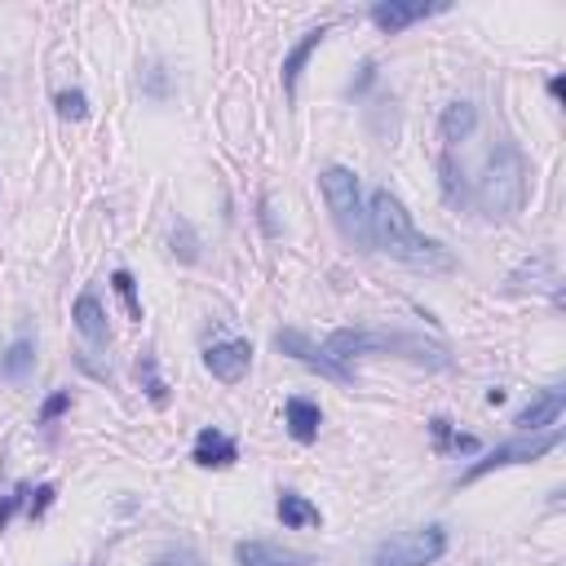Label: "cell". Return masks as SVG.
<instances>
[{
  "mask_svg": "<svg viewBox=\"0 0 566 566\" xmlns=\"http://www.w3.org/2000/svg\"><path fill=\"white\" fill-rule=\"evenodd\" d=\"M368 231H372V249H381L385 257H394V262H403L412 270L434 275V270H451V266H457L438 240H429V235L416 231V221L403 208V199L390 195L385 186L372 190V199H368Z\"/></svg>",
  "mask_w": 566,
  "mask_h": 566,
  "instance_id": "cell-1",
  "label": "cell"
},
{
  "mask_svg": "<svg viewBox=\"0 0 566 566\" xmlns=\"http://www.w3.org/2000/svg\"><path fill=\"white\" fill-rule=\"evenodd\" d=\"M323 355L346 363V359H363V355H398V359H412L416 368H447V350L442 346H429L425 336H412V332H372V327H336L327 342H323Z\"/></svg>",
  "mask_w": 566,
  "mask_h": 566,
  "instance_id": "cell-2",
  "label": "cell"
},
{
  "mask_svg": "<svg viewBox=\"0 0 566 566\" xmlns=\"http://www.w3.org/2000/svg\"><path fill=\"white\" fill-rule=\"evenodd\" d=\"M474 204L483 208L487 221H509L527 208V160L513 142L496 147V155L487 160V169L474 186Z\"/></svg>",
  "mask_w": 566,
  "mask_h": 566,
  "instance_id": "cell-3",
  "label": "cell"
},
{
  "mask_svg": "<svg viewBox=\"0 0 566 566\" xmlns=\"http://www.w3.org/2000/svg\"><path fill=\"white\" fill-rule=\"evenodd\" d=\"M319 190L327 199V212L336 221V231H342V240L368 253L372 249V231H368V204H363L359 177L350 169H342V164H332V169L319 173Z\"/></svg>",
  "mask_w": 566,
  "mask_h": 566,
  "instance_id": "cell-4",
  "label": "cell"
},
{
  "mask_svg": "<svg viewBox=\"0 0 566 566\" xmlns=\"http://www.w3.org/2000/svg\"><path fill=\"white\" fill-rule=\"evenodd\" d=\"M442 553H447V531L438 522H429V527L381 540L372 553V566H434Z\"/></svg>",
  "mask_w": 566,
  "mask_h": 566,
  "instance_id": "cell-5",
  "label": "cell"
},
{
  "mask_svg": "<svg viewBox=\"0 0 566 566\" xmlns=\"http://www.w3.org/2000/svg\"><path fill=\"white\" fill-rule=\"evenodd\" d=\"M562 442V425H553V429H544L540 438H531V442H500V447H492L483 461H474L465 474H461V483L470 487V483H478V478H487V474H496V470H509V465H531V461H540V457H548V451Z\"/></svg>",
  "mask_w": 566,
  "mask_h": 566,
  "instance_id": "cell-6",
  "label": "cell"
},
{
  "mask_svg": "<svg viewBox=\"0 0 566 566\" xmlns=\"http://www.w3.org/2000/svg\"><path fill=\"white\" fill-rule=\"evenodd\" d=\"M275 350H279V355H288V359H297L301 368H310V372H319V377L336 381V385H355V372H350L346 363L327 359V355H323V346H314L310 336H305V332H297V327L275 332Z\"/></svg>",
  "mask_w": 566,
  "mask_h": 566,
  "instance_id": "cell-7",
  "label": "cell"
},
{
  "mask_svg": "<svg viewBox=\"0 0 566 566\" xmlns=\"http://www.w3.org/2000/svg\"><path fill=\"white\" fill-rule=\"evenodd\" d=\"M447 5H425V0H381V5H372V23L385 32V36H398V32H407L412 23H425V19H434V14H442Z\"/></svg>",
  "mask_w": 566,
  "mask_h": 566,
  "instance_id": "cell-8",
  "label": "cell"
},
{
  "mask_svg": "<svg viewBox=\"0 0 566 566\" xmlns=\"http://www.w3.org/2000/svg\"><path fill=\"white\" fill-rule=\"evenodd\" d=\"M204 368H208L221 385H235V381H244L249 368H253V346H249V342H217V346L204 350Z\"/></svg>",
  "mask_w": 566,
  "mask_h": 566,
  "instance_id": "cell-9",
  "label": "cell"
},
{
  "mask_svg": "<svg viewBox=\"0 0 566 566\" xmlns=\"http://www.w3.org/2000/svg\"><path fill=\"white\" fill-rule=\"evenodd\" d=\"M190 461L199 470H226V465H235L240 461V442L231 434H221L217 425H204L195 434V447H190Z\"/></svg>",
  "mask_w": 566,
  "mask_h": 566,
  "instance_id": "cell-10",
  "label": "cell"
},
{
  "mask_svg": "<svg viewBox=\"0 0 566 566\" xmlns=\"http://www.w3.org/2000/svg\"><path fill=\"white\" fill-rule=\"evenodd\" d=\"M562 407H566V390L562 385H548L540 398H531L522 412H518V429L522 434H544V429H553L557 420H562Z\"/></svg>",
  "mask_w": 566,
  "mask_h": 566,
  "instance_id": "cell-11",
  "label": "cell"
},
{
  "mask_svg": "<svg viewBox=\"0 0 566 566\" xmlns=\"http://www.w3.org/2000/svg\"><path fill=\"white\" fill-rule=\"evenodd\" d=\"M235 562L240 566H314L310 553H297V548H284V544H270V540L235 544Z\"/></svg>",
  "mask_w": 566,
  "mask_h": 566,
  "instance_id": "cell-12",
  "label": "cell"
},
{
  "mask_svg": "<svg viewBox=\"0 0 566 566\" xmlns=\"http://www.w3.org/2000/svg\"><path fill=\"white\" fill-rule=\"evenodd\" d=\"M71 323H76V332L84 336L89 346H111V327H106V310H102V301L93 297V292H80L76 297V305H71Z\"/></svg>",
  "mask_w": 566,
  "mask_h": 566,
  "instance_id": "cell-13",
  "label": "cell"
},
{
  "mask_svg": "<svg viewBox=\"0 0 566 566\" xmlns=\"http://www.w3.org/2000/svg\"><path fill=\"white\" fill-rule=\"evenodd\" d=\"M284 425H288V434H292L297 442H314L319 429H323V412H319V403H310V398H288V403H284Z\"/></svg>",
  "mask_w": 566,
  "mask_h": 566,
  "instance_id": "cell-14",
  "label": "cell"
},
{
  "mask_svg": "<svg viewBox=\"0 0 566 566\" xmlns=\"http://www.w3.org/2000/svg\"><path fill=\"white\" fill-rule=\"evenodd\" d=\"M474 129H478V106H474V102H451V106L442 111V120H438V134H442L447 147L465 142Z\"/></svg>",
  "mask_w": 566,
  "mask_h": 566,
  "instance_id": "cell-15",
  "label": "cell"
},
{
  "mask_svg": "<svg viewBox=\"0 0 566 566\" xmlns=\"http://www.w3.org/2000/svg\"><path fill=\"white\" fill-rule=\"evenodd\" d=\"M32 368H36V342L27 332H19L10 342V350L0 355V377H5V381H27Z\"/></svg>",
  "mask_w": 566,
  "mask_h": 566,
  "instance_id": "cell-16",
  "label": "cell"
},
{
  "mask_svg": "<svg viewBox=\"0 0 566 566\" xmlns=\"http://www.w3.org/2000/svg\"><path fill=\"white\" fill-rule=\"evenodd\" d=\"M323 41H327V27H310V32L301 36V45H292V49H288V58H284V93H288V97L297 93L301 67L310 62V54H314V49H319Z\"/></svg>",
  "mask_w": 566,
  "mask_h": 566,
  "instance_id": "cell-17",
  "label": "cell"
},
{
  "mask_svg": "<svg viewBox=\"0 0 566 566\" xmlns=\"http://www.w3.org/2000/svg\"><path fill=\"white\" fill-rule=\"evenodd\" d=\"M429 434H434V451H438V457H451V451H465V457H470V451H478V438L474 434H461L447 416H434L429 420Z\"/></svg>",
  "mask_w": 566,
  "mask_h": 566,
  "instance_id": "cell-18",
  "label": "cell"
},
{
  "mask_svg": "<svg viewBox=\"0 0 566 566\" xmlns=\"http://www.w3.org/2000/svg\"><path fill=\"white\" fill-rule=\"evenodd\" d=\"M275 513H279V522H284L288 531H305V527H319V522H323L319 509H314L305 496H297V492H284L279 505H275Z\"/></svg>",
  "mask_w": 566,
  "mask_h": 566,
  "instance_id": "cell-19",
  "label": "cell"
},
{
  "mask_svg": "<svg viewBox=\"0 0 566 566\" xmlns=\"http://www.w3.org/2000/svg\"><path fill=\"white\" fill-rule=\"evenodd\" d=\"M138 381H142V390H147V398H151L155 407H164V403H169V385L160 381L155 355H142V359H138Z\"/></svg>",
  "mask_w": 566,
  "mask_h": 566,
  "instance_id": "cell-20",
  "label": "cell"
},
{
  "mask_svg": "<svg viewBox=\"0 0 566 566\" xmlns=\"http://www.w3.org/2000/svg\"><path fill=\"white\" fill-rule=\"evenodd\" d=\"M54 106H58L62 120H84V116H89V97H84L80 89H62V93L54 97Z\"/></svg>",
  "mask_w": 566,
  "mask_h": 566,
  "instance_id": "cell-21",
  "label": "cell"
},
{
  "mask_svg": "<svg viewBox=\"0 0 566 566\" xmlns=\"http://www.w3.org/2000/svg\"><path fill=\"white\" fill-rule=\"evenodd\" d=\"M173 253L190 266V262H199V240H195V231H190V226L186 221H177L173 226Z\"/></svg>",
  "mask_w": 566,
  "mask_h": 566,
  "instance_id": "cell-22",
  "label": "cell"
},
{
  "mask_svg": "<svg viewBox=\"0 0 566 566\" xmlns=\"http://www.w3.org/2000/svg\"><path fill=\"white\" fill-rule=\"evenodd\" d=\"M111 284H116V292L125 297L129 319H138V323H142V301H138V284H134V275H129V270H116V275H111Z\"/></svg>",
  "mask_w": 566,
  "mask_h": 566,
  "instance_id": "cell-23",
  "label": "cell"
},
{
  "mask_svg": "<svg viewBox=\"0 0 566 566\" xmlns=\"http://www.w3.org/2000/svg\"><path fill=\"white\" fill-rule=\"evenodd\" d=\"M142 89H147V97L164 102V97H169V71H164L160 62H151V67H147V84H142Z\"/></svg>",
  "mask_w": 566,
  "mask_h": 566,
  "instance_id": "cell-24",
  "label": "cell"
},
{
  "mask_svg": "<svg viewBox=\"0 0 566 566\" xmlns=\"http://www.w3.org/2000/svg\"><path fill=\"white\" fill-rule=\"evenodd\" d=\"M62 412H71V390H58L54 398H45V407H41V416H36V420H41V425H54Z\"/></svg>",
  "mask_w": 566,
  "mask_h": 566,
  "instance_id": "cell-25",
  "label": "cell"
},
{
  "mask_svg": "<svg viewBox=\"0 0 566 566\" xmlns=\"http://www.w3.org/2000/svg\"><path fill=\"white\" fill-rule=\"evenodd\" d=\"M151 566H204V562L195 548H164V553H155Z\"/></svg>",
  "mask_w": 566,
  "mask_h": 566,
  "instance_id": "cell-26",
  "label": "cell"
},
{
  "mask_svg": "<svg viewBox=\"0 0 566 566\" xmlns=\"http://www.w3.org/2000/svg\"><path fill=\"white\" fill-rule=\"evenodd\" d=\"M32 500V487H14V496H5V500H0V531H5L10 527V518L23 509Z\"/></svg>",
  "mask_w": 566,
  "mask_h": 566,
  "instance_id": "cell-27",
  "label": "cell"
},
{
  "mask_svg": "<svg viewBox=\"0 0 566 566\" xmlns=\"http://www.w3.org/2000/svg\"><path fill=\"white\" fill-rule=\"evenodd\" d=\"M54 496H58V492H54V483L36 487V492H32V500H27V513H32V518H45V509L54 505Z\"/></svg>",
  "mask_w": 566,
  "mask_h": 566,
  "instance_id": "cell-28",
  "label": "cell"
},
{
  "mask_svg": "<svg viewBox=\"0 0 566 566\" xmlns=\"http://www.w3.org/2000/svg\"><path fill=\"white\" fill-rule=\"evenodd\" d=\"M487 403H492V407H500V403H505V390H500V385H496V390H487Z\"/></svg>",
  "mask_w": 566,
  "mask_h": 566,
  "instance_id": "cell-29",
  "label": "cell"
}]
</instances>
